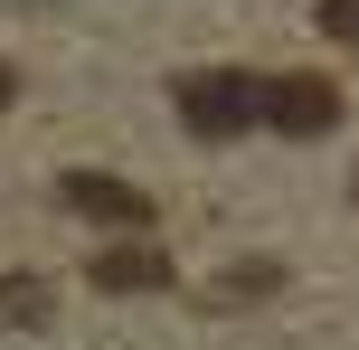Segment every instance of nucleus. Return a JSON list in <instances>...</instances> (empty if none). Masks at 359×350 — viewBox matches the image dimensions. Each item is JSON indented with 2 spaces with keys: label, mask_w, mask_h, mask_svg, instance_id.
<instances>
[{
  "label": "nucleus",
  "mask_w": 359,
  "mask_h": 350,
  "mask_svg": "<svg viewBox=\"0 0 359 350\" xmlns=\"http://www.w3.org/2000/svg\"><path fill=\"white\" fill-rule=\"evenodd\" d=\"M180 123L198 142H236V133L265 123V76H236V67H198L180 76Z\"/></svg>",
  "instance_id": "1"
},
{
  "label": "nucleus",
  "mask_w": 359,
  "mask_h": 350,
  "mask_svg": "<svg viewBox=\"0 0 359 350\" xmlns=\"http://www.w3.org/2000/svg\"><path fill=\"white\" fill-rule=\"evenodd\" d=\"M265 123L293 133V142H312V133L341 123V86L331 76H265Z\"/></svg>",
  "instance_id": "2"
},
{
  "label": "nucleus",
  "mask_w": 359,
  "mask_h": 350,
  "mask_svg": "<svg viewBox=\"0 0 359 350\" xmlns=\"http://www.w3.org/2000/svg\"><path fill=\"white\" fill-rule=\"evenodd\" d=\"M57 199H67L76 218H104V227H151V189L114 180V170H67V180H57Z\"/></svg>",
  "instance_id": "3"
},
{
  "label": "nucleus",
  "mask_w": 359,
  "mask_h": 350,
  "mask_svg": "<svg viewBox=\"0 0 359 350\" xmlns=\"http://www.w3.org/2000/svg\"><path fill=\"white\" fill-rule=\"evenodd\" d=\"M95 284L104 294H151V284H170V265H161V246H104L95 256Z\"/></svg>",
  "instance_id": "4"
},
{
  "label": "nucleus",
  "mask_w": 359,
  "mask_h": 350,
  "mask_svg": "<svg viewBox=\"0 0 359 350\" xmlns=\"http://www.w3.org/2000/svg\"><path fill=\"white\" fill-rule=\"evenodd\" d=\"M48 313H57V294L38 275H0V322H10V332H38Z\"/></svg>",
  "instance_id": "5"
},
{
  "label": "nucleus",
  "mask_w": 359,
  "mask_h": 350,
  "mask_svg": "<svg viewBox=\"0 0 359 350\" xmlns=\"http://www.w3.org/2000/svg\"><path fill=\"white\" fill-rule=\"evenodd\" d=\"M322 38H350L359 48V0H322Z\"/></svg>",
  "instance_id": "6"
},
{
  "label": "nucleus",
  "mask_w": 359,
  "mask_h": 350,
  "mask_svg": "<svg viewBox=\"0 0 359 350\" xmlns=\"http://www.w3.org/2000/svg\"><path fill=\"white\" fill-rule=\"evenodd\" d=\"M0 114H10V67H0Z\"/></svg>",
  "instance_id": "7"
},
{
  "label": "nucleus",
  "mask_w": 359,
  "mask_h": 350,
  "mask_svg": "<svg viewBox=\"0 0 359 350\" xmlns=\"http://www.w3.org/2000/svg\"><path fill=\"white\" fill-rule=\"evenodd\" d=\"M350 189H359V180H350Z\"/></svg>",
  "instance_id": "8"
}]
</instances>
